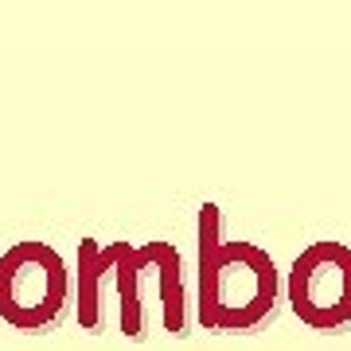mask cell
<instances>
[{
    "label": "cell",
    "mask_w": 351,
    "mask_h": 351,
    "mask_svg": "<svg viewBox=\"0 0 351 351\" xmlns=\"http://www.w3.org/2000/svg\"><path fill=\"white\" fill-rule=\"evenodd\" d=\"M277 293L274 262L254 246H219L203 265V320L254 324Z\"/></svg>",
    "instance_id": "1"
},
{
    "label": "cell",
    "mask_w": 351,
    "mask_h": 351,
    "mask_svg": "<svg viewBox=\"0 0 351 351\" xmlns=\"http://www.w3.org/2000/svg\"><path fill=\"white\" fill-rule=\"evenodd\" d=\"M66 297L63 262L47 250L27 242L20 250L4 254L0 262V316L12 324L36 328L59 313Z\"/></svg>",
    "instance_id": "2"
},
{
    "label": "cell",
    "mask_w": 351,
    "mask_h": 351,
    "mask_svg": "<svg viewBox=\"0 0 351 351\" xmlns=\"http://www.w3.org/2000/svg\"><path fill=\"white\" fill-rule=\"evenodd\" d=\"M293 308L313 328H336L351 320V250L316 242L293 265Z\"/></svg>",
    "instance_id": "3"
}]
</instances>
